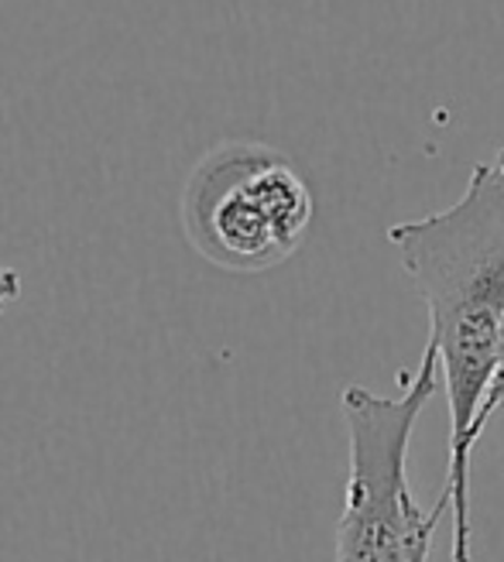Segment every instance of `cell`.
I'll list each match as a JSON object with an SVG mask.
<instances>
[{
	"mask_svg": "<svg viewBox=\"0 0 504 562\" xmlns=\"http://www.w3.org/2000/svg\"><path fill=\"white\" fill-rule=\"evenodd\" d=\"M316 203L295 161L261 140H223L195 161L182 192L192 250L234 274L285 265L310 234Z\"/></svg>",
	"mask_w": 504,
	"mask_h": 562,
	"instance_id": "3957f363",
	"label": "cell"
},
{
	"mask_svg": "<svg viewBox=\"0 0 504 562\" xmlns=\"http://www.w3.org/2000/svg\"><path fill=\"white\" fill-rule=\"evenodd\" d=\"M439 387V357L429 344L402 395L384 398L363 384L344 387L350 473L344 512L336 518L333 562H429L433 536L450 501L439 494L433 512H418L405 460L415 422Z\"/></svg>",
	"mask_w": 504,
	"mask_h": 562,
	"instance_id": "7a4b0ae2",
	"label": "cell"
},
{
	"mask_svg": "<svg viewBox=\"0 0 504 562\" xmlns=\"http://www.w3.org/2000/svg\"><path fill=\"white\" fill-rule=\"evenodd\" d=\"M388 244L429 308V347L450 408L443 497L453 515V562H470V457L504 319V148L470 168L460 200L388 227Z\"/></svg>",
	"mask_w": 504,
	"mask_h": 562,
	"instance_id": "6da1fadb",
	"label": "cell"
},
{
	"mask_svg": "<svg viewBox=\"0 0 504 562\" xmlns=\"http://www.w3.org/2000/svg\"><path fill=\"white\" fill-rule=\"evenodd\" d=\"M504 412V319H501V336H497V353H494V374H491V384H488V395H484V405H481V415H478V426H473V432L488 429V422Z\"/></svg>",
	"mask_w": 504,
	"mask_h": 562,
	"instance_id": "277c9868",
	"label": "cell"
},
{
	"mask_svg": "<svg viewBox=\"0 0 504 562\" xmlns=\"http://www.w3.org/2000/svg\"><path fill=\"white\" fill-rule=\"evenodd\" d=\"M21 299V274L14 268L0 265V316L8 313V305H14Z\"/></svg>",
	"mask_w": 504,
	"mask_h": 562,
	"instance_id": "5b68a950",
	"label": "cell"
}]
</instances>
